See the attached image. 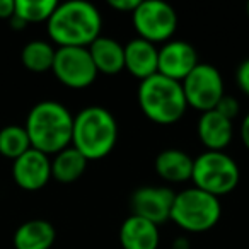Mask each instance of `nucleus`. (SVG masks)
Segmentation results:
<instances>
[{"mask_svg": "<svg viewBox=\"0 0 249 249\" xmlns=\"http://www.w3.org/2000/svg\"><path fill=\"white\" fill-rule=\"evenodd\" d=\"M12 178L16 184L26 191H38L52 179V160L46 154L29 149L12 164Z\"/></svg>", "mask_w": 249, "mask_h": 249, "instance_id": "f8f14e48", "label": "nucleus"}, {"mask_svg": "<svg viewBox=\"0 0 249 249\" xmlns=\"http://www.w3.org/2000/svg\"><path fill=\"white\" fill-rule=\"evenodd\" d=\"M222 215L220 201L198 188H188L176 193L171 208V218L178 227L188 232L210 231Z\"/></svg>", "mask_w": 249, "mask_h": 249, "instance_id": "39448f33", "label": "nucleus"}, {"mask_svg": "<svg viewBox=\"0 0 249 249\" xmlns=\"http://www.w3.org/2000/svg\"><path fill=\"white\" fill-rule=\"evenodd\" d=\"M215 111L232 121L239 114V101L235 99L234 96L224 94V96L220 97V101L217 103V106H215Z\"/></svg>", "mask_w": 249, "mask_h": 249, "instance_id": "5701e85b", "label": "nucleus"}, {"mask_svg": "<svg viewBox=\"0 0 249 249\" xmlns=\"http://www.w3.org/2000/svg\"><path fill=\"white\" fill-rule=\"evenodd\" d=\"M198 63V53L193 45L183 39H169L164 43L162 48H159L157 73L183 82Z\"/></svg>", "mask_w": 249, "mask_h": 249, "instance_id": "9b49d317", "label": "nucleus"}, {"mask_svg": "<svg viewBox=\"0 0 249 249\" xmlns=\"http://www.w3.org/2000/svg\"><path fill=\"white\" fill-rule=\"evenodd\" d=\"M24 128L31 149L46 156H55L72 143L73 116L56 101H41L29 111Z\"/></svg>", "mask_w": 249, "mask_h": 249, "instance_id": "f03ea898", "label": "nucleus"}, {"mask_svg": "<svg viewBox=\"0 0 249 249\" xmlns=\"http://www.w3.org/2000/svg\"><path fill=\"white\" fill-rule=\"evenodd\" d=\"M159 241V227L145 218L130 215L121 224L120 244L123 249H157Z\"/></svg>", "mask_w": 249, "mask_h": 249, "instance_id": "2eb2a0df", "label": "nucleus"}, {"mask_svg": "<svg viewBox=\"0 0 249 249\" xmlns=\"http://www.w3.org/2000/svg\"><path fill=\"white\" fill-rule=\"evenodd\" d=\"M239 179H241V171L237 162L225 152L207 150L193 159L191 181L195 183V188L205 193L220 198L222 195L234 191Z\"/></svg>", "mask_w": 249, "mask_h": 249, "instance_id": "423d86ee", "label": "nucleus"}, {"mask_svg": "<svg viewBox=\"0 0 249 249\" xmlns=\"http://www.w3.org/2000/svg\"><path fill=\"white\" fill-rule=\"evenodd\" d=\"M16 12V0H0V19H9L11 21L14 18Z\"/></svg>", "mask_w": 249, "mask_h": 249, "instance_id": "a878e982", "label": "nucleus"}, {"mask_svg": "<svg viewBox=\"0 0 249 249\" xmlns=\"http://www.w3.org/2000/svg\"><path fill=\"white\" fill-rule=\"evenodd\" d=\"M90 58L97 69V73L116 75L124 70V46L114 38L99 36L96 41L90 43Z\"/></svg>", "mask_w": 249, "mask_h": 249, "instance_id": "dca6fc26", "label": "nucleus"}, {"mask_svg": "<svg viewBox=\"0 0 249 249\" xmlns=\"http://www.w3.org/2000/svg\"><path fill=\"white\" fill-rule=\"evenodd\" d=\"M52 72L60 84L70 89H86L97 77V69L87 48H58Z\"/></svg>", "mask_w": 249, "mask_h": 249, "instance_id": "1a4fd4ad", "label": "nucleus"}, {"mask_svg": "<svg viewBox=\"0 0 249 249\" xmlns=\"http://www.w3.org/2000/svg\"><path fill=\"white\" fill-rule=\"evenodd\" d=\"M241 140L242 143H244V147L249 150V113L244 116V120H242L241 123Z\"/></svg>", "mask_w": 249, "mask_h": 249, "instance_id": "bb28decb", "label": "nucleus"}, {"mask_svg": "<svg viewBox=\"0 0 249 249\" xmlns=\"http://www.w3.org/2000/svg\"><path fill=\"white\" fill-rule=\"evenodd\" d=\"M58 2L56 0H16L14 16L24 24L31 22H48L55 12Z\"/></svg>", "mask_w": 249, "mask_h": 249, "instance_id": "4be33fe9", "label": "nucleus"}, {"mask_svg": "<svg viewBox=\"0 0 249 249\" xmlns=\"http://www.w3.org/2000/svg\"><path fill=\"white\" fill-rule=\"evenodd\" d=\"M173 249H190V241L186 237H178L173 242Z\"/></svg>", "mask_w": 249, "mask_h": 249, "instance_id": "cd10ccee", "label": "nucleus"}, {"mask_svg": "<svg viewBox=\"0 0 249 249\" xmlns=\"http://www.w3.org/2000/svg\"><path fill=\"white\" fill-rule=\"evenodd\" d=\"M196 132L200 137V142L213 152H224L225 147L231 143L234 126L232 121L222 116L215 109L201 113L196 124Z\"/></svg>", "mask_w": 249, "mask_h": 249, "instance_id": "4468645a", "label": "nucleus"}, {"mask_svg": "<svg viewBox=\"0 0 249 249\" xmlns=\"http://www.w3.org/2000/svg\"><path fill=\"white\" fill-rule=\"evenodd\" d=\"M140 0H109L107 5L114 11H120V12H130L132 14L137 7H139Z\"/></svg>", "mask_w": 249, "mask_h": 249, "instance_id": "393cba45", "label": "nucleus"}, {"mask_svg": "<svg viewBox=\"0 0 249 249\" xmlns=\"http://www.w3.org/2000/svg\"><path fill=\"white\" fill-rule=\"evenodd\" d=\"M246 14H248V18H249V2L246 4Z\"/></svg>", "mask_w": 249, "mask_h": 249, "instance_id": "c85d7f7f", "label": "nucleus"}, {"mask_svg": "<svg viewBox=\"0 0 249 249\" xmlns=\"http://www.w3.org/2000/svg\"><path fill=\"white\" fill-rule=\"evenodd\" d=\"M29 149H31V142L24 126L9 124L0 130V154L4 157L16 160Z\"/></svg>", "mask_w": 249, "mask_h": 249, "instance_id": "412c9836", "label": "nucleus"}, {"mask_svg": "<svg viewBox=\"0 0 249 249\" xmlns=\"http://www.w3.org/2000/svg\"><path fill=\"white\" fill-rule=\"evenodd\" d=\"M156 173L167 183H184L191 179L193 159L179 149H166L156 157Z\"/></svg>", "mask_w": 249, "mask_h": 249, "instance_id": "f3484780", "label": "nucleus"}, {"mask_svg": "<svg viewBox=\"0 0 249 249\" xmlns=\"http://www.w3.org/2000/svg\"><path fill=\"white\" fill-rule=\"evenodd\" d=\"M87 162L89 160L70 145L55 154V159L52 160V178L58 183H73L86 173Z\"/></svg>", "mask_w": 249, "mask_h": 249, "instance_id": "6ab92c4d", "label": "nucleus"}, {"mask_svg": "<svg viewBox=\"0 0 249 249\" xmlns=\"http://www.w3.org/2000/svg\"><path fill=\"white\" fill-rule=\"evenodd\" d=\"M159 48L142 38H133L124 45V69L140 82L157 73Z\"/></svg>", "mask_w": 249, "mask_h": 249, "instance_id": "ddd939ff", "label": "nucleus"}, {"mask_svg": "<svg viewBox=\"0 0 249 249\" xmlns=\"http://www.w3.org/2000/svg\"><path fill=\"white\" fill-rule=\"evenodd\" d=\"M133 28L139 38L150 43H167L178 28V14L162 0H140L132 12Z\"/></svg>", "mask_w": 249, "mask_h": 249, "instance_id": "0eeeda50", "label": "nucleus"}, {"mask_svg": "<svg viewBox=\"0 0 249 249\" xmlns=\"http://www.w3.org/2000/svg\"><path fill=\"white\" fill-rule=\"evenodd\" d=\"M174 193L166 186H142L137 188L130 198L132 215L142 217L159 227L171 218V208L174 203Z\"/></svg>", "mask_w": 249, "mask_h": 249, "instance_id": "9d476101", "label": "nucleus"}, {"mask_svg": "<svg viewBox=\"0 0 249 249\" xmlns=\"http://www.w3.org/2000/svg\"><path fill=\"white\" fill-rule=\"evenodd\" d=\"M139 104L142 113L157 124L178 123L188 109L181 82L160 73L140 82Z\"/></svg>", "mask_w": 249, "mask_h": 249, "instance_id": "20e7f679", "label": "nucleus"}, {"mask_svg": "<svg viewBox=\"0 0 249 249\" xmlns=\"http://www.w3.org/2000/svg\"><path fill=\"white\" fill-rule=\"evenodd\" d=\"M235 82H237L239 89L249 96V58L244 60L235 70Z\"/></svg>", "mask_w": 249, "mask_h": 249, "instance_id": "b1692460", "label": "nucleus"}, {"mask_svg": "<svg viewBox=\"0 0 249 249\" xmlns=\"http://www.w3.org/2000/svg\"><path fill=\"white\" fill-rule=\"evenodd\" d=\"M103 18L96 5L86 0L58 4L46 22L48 36L58 48H89L101 36Z\"/></svg>", "mask_w": 249, "mask_h": 249, "instance_id": "f257e3e1", "label": "nucleus"}, {"mask_svg": "<svg viewBox=\"0 0 249 249\" xmlns=\"http://www.w3.org/2000/svg\"><path fill=\"white\" fill-rule=\"evenodd\" d=\"M55 227L48 220L35 218L19 225L14 234L16 249H50L55 242Z\"/></svg>", "mask_w": 249, "mask_h": 249, "instance_id": "a211bd4d", "label": "nucleus"}, {"mask_svg": "<svg viewBox=\"0 0 249 249\" xmlns=\"http://www.w3.org/2000/svg\"><path fill=\"white\" fill-rule=\"evenodd\" d=\"M181 86L188 107H195L200 113L215 109L220 97L225 94L220 72L210 63H198Z\"/></svg>", "mask_w": 249, "mask_h": 249, "instance_id": "6e6552de", "label": "nucleus"}, {"mask_svg": "<svg viewBox=\"0 0 249 249\" xmlns=\"http://www.w3.org/2000/svg\"><path fill=\"white\" fill-rule=\"evenodd\" d=\"M56 50L43 39L29 41L21 52V62L29 72L43 73L52 70Z\"/></svg>", "mask_w": 249, "mask_h": 249, "instance_id": "aec40b11", "label": "nucleus"}, {"mask_svg": "<svg viewBox=\"0 0 249 249\" xmlns=\"http://www.w3.org/2000/svg\"><path fill=\"white\" fill-rule=\"evenodd\" d=\"M118 142V123L109 109L87 106L73 116L72 147L87 160H97L113 152Z\"/></svg>", "mask_w": 249, "mask_h": 249, "instance_id": "7ed1b4c3", "label": "nucleus"}]
</instances>
